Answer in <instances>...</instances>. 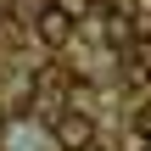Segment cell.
<instances>
[{"label":"cell","mask_w":151,"mask_h":151,"mask_svg":"<svg viewBox=\"0 0 151 151\" xmlns=\"http://www.w3.org/2000/svg\"><path fill=\"white\" fill-rule=\"evenodd\" d=\"M0 123H6V112H0Z\"/></svg>","instance_id":"cell-5"},{"label":"cell","mask_w":151,"mask_h":151,"mask_svg":"<svg viewBox=\"0 0 151 151\" xmlns=\"http://www.w3.org/2000/svg\"><path fill=\"white\" fill-rule=\"evenodd\" d=\"M34 28H39V39H45L50 50H62V45L73 39V17H67V6H45Z\"/></svg>","instance_id":"cell-2"},{"label":"cell","mask_w":151,"mask_h":151,"mask_svg":"<svg viewBox=\"0 0 151 151\" xmlns=\"http://www.w3.org/2000/svg\"><path fill=\"white\" fill-rule=\"evenodd\" d=\"M84 151H95V140H90V146H84Z\"/></svg>","instance_id":"cell-4"},{"label":"cell","mask_w":151,"mask_h":151,"mask_svg":"<svg viewBox=\"0 0 151 151\" xmlns=\"http://www.w3.org/2000/svg\"><path fill=\"white\" fill-rule=\"evenodd\" d=\"M129 151H151V134L140 129V134H129Z\"/></svg>","instance_id":"cell-3"},{"label":"cell","mask_w":151,"mask_h":151,"mask_svg":"<svg viewBox=\"0 0 151 151\" xmlns=\"http://www.w3.org/2000/svg\"><path fill=\"white\" fill-rule=\"evenodd\" d=\"M50 140H56L62 151H84L90 140H95V123H90L84 112H62V118L50 123Z\"/></svg>","instance_id":"cell-1"}]
</instances>
